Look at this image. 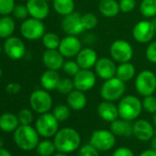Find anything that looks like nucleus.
Segmentation results:
<instances>
[{
  "label": "nucleus",
  "instance_id": "obj_31",
  "mask_svg": "<svg viewBox=\"0 0 156 156\" xmlns=\"http://www.w3.org/2000/svg\"><path fill=\"white\" fill-rule=\"evenodd\" d=\"M42 44L46 50H57L59 48L61 39L54 32H47L41 38Z\"/></svg>",
  "mask_w": 156,
  "mask_h": 156
},
{
  "label": "nucleus",
  "instance_id": "obj_40",
  "mask_svg": "<svg viewBox=\"0 0 156 156\" xmlns=\"http://www.w3.org/2000/svg\"><path fill=\"white\" fill-rule=\"evenodd\" d=\"M146 59L152 63H156V41H151L145 51Z\"/></svg>",
  "mask_w": 156,
  "mask_h": 156
},
{
  "label": "nucleus",
  "instance_id": "obj_18",
  "mask_svg": "<svg viewBox=\"0 0 156 156\" xmlns=\"http://www.w3.org/2000/svg\"><path fill=\"white\" fill-rule=\"evenodd\" d=\"M64 57L59 50H46L42 54V62L49 70L58 71L62 68Z\"/></svg>",
  "mask_w": 156,
  "mask_h": 156
},
{
  "label": "nucleus",
  "instance_id": "obj_9",
  "mask_svg": "<svg viewBox=\"0 0 156 156\" xmlns=\"http://www.w3.org/2000/svg\"><path fill=\"white\" fill-rule=\"evenodd\" d=\"M36 129L38 133L44 137L50 138L55 136L59 129V121L55 119L53 114L51 113H43L38 118L36 121Z\"/></svg>",
  "mask_w": 156,
  "mask_h": 156
},
{
  "label": "nucleus",
  "instance_id": "obj_14",
  "mask_svg": "<svg viewBox=\"0 0 156 156\" xmlns=\"http://www.w3.org/2000/svg\"><path fill=\"white\" fill-rule=\"evenodd\" d=\"M81 14L73 11V13L64 16L62 20V30L67 35L79 36L82 34L85 30L81 21Z\"/></svg>",
  "mask_w": 156,
  "mask_h": 156
},
{
  "label": "nucleus",
  "instance_id": "obj_47",
  "mask_svg": "<svg viewBox=\"0 0 156 156\" xmlns=\"http://www.w3.org/2000/svg\"><path fill=\"white\" fill-rule=\"evenodd\" d=\"M151 147L153 151H156V136L154 135L152 138H151Z\"/></svg>",
  "mask_w": 156,
  "mask_h": 156
},
{
  "label": "nucleus",
  "instance_id": "obj_35",
  "mask_svg": "<svg viewBox=\"0 0 156 156\" xmlns=\"http://www.w3.org/2000/svg\"><path fill=\"white\" fill-rule=\"evenodd\" d=\"M74 88V84L73 79L69 77H64V78H61V80L57 86L56 90L62 94V95H68L69 93H71Z\"/></svg>",
  "mask_w": 156,
  "mask_h": 156
},
{
  "label": "nucleus",
  "instance_id": "obj_19",
  "mask_svg": "<svg viewBox=\"0 0 156 156\" xmlns=\"http://www.w3.org/2000/svg\"><path fill=\"white\" fill-rule=\"evenodd\" d=\"M75 58V61L81 69H92L93 67H95L98 60L97 51L90 47L83 48Z\"/></svg>",
  "mask_w": 156,
  "mask_h": 156
},
{
  "label": "nucleus",
  "instance_id": "obj_2",
  "mask_svg": "<svg viewBox=\"0 0 156 156\" xmlns=\"http://www.w3.org/2000/svg\"><path fill=\"white\" fill-rule=\"evenodd\" d=\"M39 133L30 125H20L14 132V140L22 150L30 151L39 144Z\"/></svg>",
  "mask_w": 156,
  "mask_h": 156
},
{
  "label": "nucleus",
  "instance_id": "obj_52",
  "mask_svg": "<svg viewBox=\"0 0 156 156\" xmlns=\"http://www.w3.org/2000/svg\"><path fill=\"white\" fill-rule=\"evenodd\" d=\"M2 73H3V72H2V68L0 67V78H1V76H2Z\"/></svg>",
  "mask_w": 156,
  "mask_h": 156
},
{
  "label": "nucleus",
  "instance_id": "obj_45",
  "mask_svg": "<svg viewBox=\"0 0 156 156\" xmlns=\"http://www.w3.org/2000/svg\"><path fill=\"white\" fill-rule=\"evenodd\" d=\"M112 156H134V154L130 149L126 147H120L113 152Z\"/></svg>",
  "mask_w": 156,
  "mask_h": 156
},
{
  "label": "nucleus",
  "instance_id": "obj_1",
  "mask_svg": "<svg viewBox=\"0 0 156 156\" xmlns=\"http://www.w3.org/2000/svg\"><path fill=\"white\" fill-rule=\"evenodd\" d=\"M53 142L58 151L70 153L79 148L81 138L74 129L62 128L55 134Z\"/></svg>",
  "mask_w": 156,
  "mask_h": 156
},
{
  "label": "nucleus",
  "instance_id": "obj_15",
  "mask_svg": "<svg viewBox=\"0 0 156 156\" xmlns=\"http://www.w3.org/2000/svg\"><path fill=\"white\" fill-rule=\"evenodd\" d=\"M3 49L7 56L12 60H20L26 54L25 44L22 40L18 37L11 36L6 39Z\"/></svg>",
  "mask_w": 156,
  "mask_h": 156
},
{
  "label": "nucleus",
  "instance_id": "obj_26",
  "mask_svg": "<svg viewBox=\"0 0 156 156\" xmlns=\"http://www.w3.org/2000/svg\"><path fill=\"white\" fill-rule=\"evenodd\" d=\"M135 75H136V68L134 64H132L130 62H121L117 66L116 76L123 82L126 83L132 80Z\"/></svg>",
  "mask_w": 156,
  "mask_h": 156
},
{
  "label": "nucleus",
  "instance_id": "obj_11",
  "mask_svg": "<svg viewBox=\"0 0 156 156\" xmlns=\"http://www.w3.org/2000/svg\"><path fill=\"white\" fill-rule=\"evenodd\" d=\"M116 142L115 135L111 130L98 129L95 130L90 139V144H92L98 151H108L114 147Z\"/></svg>",
  "mask_w": 156,
  "mask_h": 156
},
{
  "label": "nucleus",
  "instance_id": "obj_20",
  "mask_svg": "<svg viewBox=\"0 0 156 156\" xmlns=\"http://www.w3.org/2000/svg\"><path fill=\"white\" fill-rule=\"evenodd\" d=\"M155 134L154 126L146 119H139L133 124V135L140 140H151Z\"/></svg>",
  "mask_w": 156,
  "mask_h": 156
},
{
  "label": "nucleus",
  "instance_id": "obj_16",
  "mask_svg": "<svg viewBox=\"0 0 156 156\" xmlns=\"http://www.w3.org/2000/svg\"><path fill=\"white\" fill-rule=\"evenodd\" d=\"M94 68H95L96 74L104 81L116 76L117 65L112 58H108V57L98 58Z\"/></svg>",
  "mask_w": 156,
  "mask_h": 156
},
{
  "label": "nucleus",
  "instance_id": "obj_5",
  "mask_svg": "<svg viewBox=\"0 0 156 156\" xmlns=\"http://www.w3.org/2000/svg\"><path fill=\"white\" fill-rule=\"evenodd\" d=\"M135 89L143 98L153 95L156 91V74L151 70L140 72L135 78Z\"/></svg>",
  "mask_w": 156,
  "mask_h": 156
},
{
  "label": "nucleus",
  "instance_id": "obj_27",
  "mask_svg": "<svg viewBox=\"0 0 156 156\" xmlns=\"http://www.w3.org/2000/svg\"><path fill=\"white\" fill-rule=\"evenodd\" d=\"M20 125L18 116L12 113H4L0 116V129L5 132L15 131Z\"/></svg>",
  "mask_w": 156,
  "mask_h": 156
},
{
  "label": "nucleus",
  "instance_id": "obj_33",
  "mask_svg": "<svg viewBox=\"0 0 156 156\" xmlns=\"http://www.w3.org/2000/svg\"><path fill=\"white\" fill-rule=\"evenodd\" d=\"M56 150L54 142L45 140L41 142H39L37 146V152L41 156H51L54 153Z\"/></svg>",
  "mask_w": 156,
  "mask_h": 156
},
{
  "label": "nucleus",
  "instance_id": "obj_49",
  "mask_svg": "<svg viewBox=\"0 0 156 156\" xmlns=\"http://www.w3.org/2000/svg\"><path fill=\"white\" fill-rule=\"evenodd\" d=\"M152 122H153V126H154V129H155V136H156V113L153 114V117H152Z\"/></svg>",
  "mask_w": 156,
  "mask_h": 156
},
{
  "label": "nucleus",
  "instance_id": "obj_44",
  "mask_svg": "<svg viewBox=\"0 0 156 156\" xmlns=\"http://www.w3.org/2000/svg\"><path fill=\"white\" fill-rule=\"evenodd\" d=\"M6 91L9 94L16 95V94H18V93H20L21 91V86L19 83H13V82L9 83L6 86Z\"/></svg>",
  "mask_w": 156,
  "mask_h": 156
},
{
  "label": "nucleus",
  "instance_id": "obj_38",
  "mask_svg": "<svg viewBox=\"0 0 156 156\" xmlns=\"http://www.w3.org/2000/svg\"><path fill=\"white\" fill-rule=\"evenodd\" d=\"M15 6V0H0V15H9L13 12Z\"/></svg>",
  "mask_w": 156,
  "mask_h": 156
},
{
  "label": "nucleus",
  "instance_id": "obj_36",
  "mask_svg": "<svg viewBox=\"0 0 156 156\" xmlns=\"http://www.w3.org/2000/svg\"><path fill=\"white\" fill-rule=\"evenodd\" d=\"M62 71L65 74H67L70 77H73L78 72L80 71V66L78 65L76 61H73V60H68L65 61L63 65H62Z\"/></svg>",
  "mask_w": 156,
  "mask_h": 156
},
{
  "label": "nucleus",
  "instance_id": "obj_6",
  "mask_svg": "<svg viewBox=\"0 0 156 156\" xmlns=\"http://www.w3.org/2000/svg\"><path fill=\"white\" fill-rule=\"evenodd\" d=\"M20 33L28 41H38L45 34V25L42 20L30 17L21 23Z\"/></svg>",
  "mask_w": 156,
  "mask_h": 156
},
{
  "label": "nucleus",
  "instance_id": "obj_24",
  "mask_svg": "<svg viewBox=\"0 0 156 156\" xmlns=\"http://www.w3.org/2000/svg\"><path fill=\"white\" fill-rule=\"evenodd\" d=\"M87 103V96L85 95V92L73 89L71 93L67 95V105L71 109H73L75 111H79L85 108Z\"/></svg>",
  "mask_w": 156,
  "mask_h": 156
},
{
  "label": "nucleus",
  "instance_id": "obj_41",
  "mask_svg": "<svg viewBox=\"0 0 156 156\" xmlns=\"http://www.w3.org/2000/svg\"><path fill=\"white\" fill-rule=\"evenodd\" d=\"M78 156H99L98 150L92 144H87L80 148Z\"/></svg>",
  "mask_w": 156,
  "mask_h": 156
},
{
  "label": "nucleus",
  "instance_id": "obj_51",
  "mask_svg": "<svg viewBox=\"0 0 156 156\" xmlns=\"http://www.w3.org/2000/svg\"><path fill=\"white\" fill-rule=\"evenodd\" d=\"M152 22H153V25H154V29H155V34H156V19H155V20H152Z\"/></svg>",
  "mask_w": 156,
  "mask_h": 156
},
{
  "label": "nucleus",
  "instance_id": "obj_7",
  "mask_svg": "<svg viewBox=\"0 0 156 156\" xmlns=\"http://www.w3.org/2000/svg\"><path fill=\"white\" fill-rule=\"evenodd\" d=\"M31 108L39 114L47 113L52 107V98L49 91L45 89L34 90L30 97Z\"/></svg>",
  "mask_w": 156,
  "mask_h": 156
},
{
  "label": "nucleus",
  "instance_id": "obj_50",
  "mask_svg": "<svg viewBox=\"0 0 156 156\" xmlns=\"http://www.w3.org/2000/svg\"><path fill=\"white\" fill-rule=\"evenodd\" d=\"M52 156H67L66 155V153H64V152H58V153H56V154H54V155H52Z\"/></svg>",
  "mask_w": 156,
  "mask_h": 156
},
{
  "label": "nucleus",
  "instance_id": "obj_53",
  "mask_svg": "<svg viewBox=\"0 0 156 156\" xmlns=\"http://www.w3.org/2000/svg\"><path fill=\"white\" fill-rule=\"evenodd\" d=\"M1 51H2V47H1V45H0V54H1Z\"/></svg>",
  "mask_w": 156,
  "mask_h": 156
},
{
  "label": "nucleus",
  "instance_id": "obj_37",
  "mask_svg": "<svg viewBox=\"0 0 156 156\" xmlns=\"http://www.w3.org/2000/svg\"><path fill=\"white\" fill-rule=\"evenodd\" d=\"M142 102V108L151 114L156 113V98L153 95L144 97Z\"/></svg>",
  "mask_w": 156,
  "mask_h": 156
},
{
  "label": "nucleus",
  "instance_id": "obj_43",
  "mask_svg": "<svg viewBox=\"0 0 156 156\" xmlns=\"http://www.w3.org/2000/svg\"><path fill=\"white\" fill-rule=\"evenodd\" d=\"M119 4L120 12L123 13H129L133 11L136 7L135 0H119Z\"/></svg>",
  "mask_w": 156,
  "mask_h": 156
},
{
  "label": "nucleus",
  "instance_id": "obj_8",
  "mask_svg": "<svg viewBox=\"0 0 156 156\" xmlns=\"http://www.w3.org/2000/svg\"><path fill=\"white\" fill-rule=\"evenodd\" d=\"M111 58L119 63L130 62L133 57V48L125 40H117L112 42L109 48Z\"/></svg>",
  "mask_w": 156,
  "mask_h": 156
},
{
  "label": "nucleus",
  "instance_id": "obj_30",
  "mask_svg": "<svg viewBox=\"0 0 156 156\" xmlns=\"http://www.w3.org/2000/svg\"><path fill=\"white\" fill-rule=\"evenodd\" d=\"M140 12L148 20L156 17V0H142L140 6Z\"/></svg>",
  "mask_w": 156,
  "mask_h": 156
},
{
  "label": "nucleus",
  "instance_id": "obj_55",
  "mask_svg": "<svg viewBox=\"0 0 156 156\" xmlns=\"http://www.w3.org/2000/svg\"><path fill=\"white\" fill-rule=\"evenodd\" d=\"M24 1H29V0H24Z\"/></svg>",
  "mask_w": 156,
  "mask_h": 156
},
{
  "label": "nucleus",
  "instance_id": "obj_4",
  "mask_svg": "<svg viewBox=\"0 0 156 156\" xmlns=\"http://www.w3.org/2000/svg\"><path fill=\"white\" fill-rule=\"evenodd\" d=\"M126 92V83L117 76L105 80L100 88V96L104 100L117 101L124 97Z\"/></svg>",
  "mask_w": 156,
  "mask_h": 156
},
{
  "label": "nucleus",
  "instance_id": "obj_12",
  "mask_svg": "<svg viewBox=\"0 0 156 156\" xmlns=\"http://www.w3.org/2000/svg\"><path fill=\"white\" fill-rule=\"evenodd\" d=\"M74 88L83 92L91 90L97 82V74L91 69H80L73 77Z\"/></svg>",
  "mask_w": 156,
  "mask_h": 156
},
{
  "label": "nucleus",
  "instance_id": "obj_13",
  "mask_svg": "<svg viewBox=\"0 0 156 156\" xmlns=\"http://www.w3.org/2000/svg\"><path fill=\"white\" fill-rule=\"evenodd\" d=\"M82 49V41L78 38V36L73 35H67L62 38L58 48L62 56L68 59L76 57V55L79 53Z\"/></svg>",
  "mask_w": 156,
  "mask_h": 156
},
{
  "label": "nucleus",
  "instance_id": "obj_3",
  "mask_svg": "<svg viewBox=\"0 0 156 156\" xmlns=\"http://www.w3.org/2000/svg\"><path fill=\"white\" fill-rule=\"evenodd\" d=\"M118 108L119 118L129 121H132L139 118L143 109L142 102L140 100L139 98L132 95L123 97L119 100Z\"/></svg>",
  "mask_w": 156,
  "mask_h": 156
},
{
  "label": "nucleus",
  "instance_id": "obj_23",
  "mask_svg": "<svg viewBox=\"0 0 156 156\" xmlns=\"http://www.w3.org/2000/svg\"><path fill=\"white\" fill-rule=\"evenodd\" d=\"M60 80H61V77L57 71L47 69L41 74L40 82L43 89L47 91H53V90H56Z\"/></svg>",
  "mask_w": 156,
  "mask_h": 156
},
{
  "label": "nucleus",
  "instance_id": "obj_48",
  "mask_svg": "<svg viewBox=\"0 0 156 156\" xmlns=\"http://www.w3.org/2000/svg\"><path fill=\"white\" fill-rule=\"evenodd\" d=\"M0 156H12L10 152L5 149H0Z\"/></svg>",
  "mask_w": 156,
  "mask_h": 156
},
{
  "label": "nucleus",
  "instance_id": "obj_29",
  "mask_svg": "<svg viewBox=\"0 0 156 156\" xmlns=\"http://www.w3.org/2000/svg\"><path fill=\"white\" fill-rule=\"evenodd\" d=\"M16 29L14 20L8 16L0 18V39H8L12 36Z\"/></svg>",
  "mask_w": 156,
  "mask_h": 156
},
{
  "label": "nucleus",
  "instance_id": "obj_34",
  "mask_svg": "<svg viewBox=\"0 0 156 156\" xmlns=\"http://www.w3.org/2000/svg\"><path fill=\"white\" fill-rule=\"evenodd\" d=\"M52 114L53 116L55 117V119L59 121V122H62V121H65L66 119H69L70 117V108L68 105H64V104H60L58 106H56L54 108H53V111H52Z\"/></svg>",
  "mask_w": 156,
  "mask_h": 156
},
{
  "label": "nucleus",
  "instance_id": "obj_21",
  "mask_svg": "<svg viewBox=\"0 0 156 156\" xmlns=\"http://www.w3.org/2000/svg\"><path fill=\"white\" fill-rule=\"evenodd\" d=\"M98 114L103 120L110 123L119 117L118 107L112 101L108 100H104L99 103L98 106Z\"/></svg>",
  "mask_w": 156,
  "mask_h": 156
},
{
  "label": "nucleus",
  "instance_id": "obj_39",
  "mask_svg": "<svg viewBox=\"0 0 156 156\" xmlns=\"http://www.w3.org/2000/svg\"><path fill=\"white\" fill-rule=\"evenodd\" d=\"M18 118H19V120H20V124H22V125H30L33 120V114L30 109L23 108L19 112Z\"/></svg>",
  "mask_w": 156,
  "mask_h": 156
},
{
  "label": "nucleus",
  "instance_id": "obj_17",
  "mask_svg": "<svg viewBox=\"0 0 156 156\" xmlns=\"http://www.w3.org/2000/svg\"><path fill=\"white\" fill-rule=\"evenodd\" d=\"M26 6L31 18L43 20L49 16L50 7L45 0H29Z\"/></svg>",
  "mask_w": 156,
  "mask_h": 156
},
{
  "label": "nucleus",
  "instance_id": "obj_25",
  "mask_svg": "<svg viewBox=\"0 0 156 156\" xmlns=\"http://www.w3.org/2000/svg\"><path fill=\"white\" fill-rule=\"evenodd\" d=\"M98 10L103 17L108 19L115 18L120 12L119 4L117 0H100Z\"/></svg>",
  "mask_w": 156,
  "mask_h": 156
},
{
  "label": "nucleus",
  "instance_id": "obj_54",
  "mask_svg": "<svg viewBox=\"0 0 156 156\" xmlns=\"http://www.w3.org/2000/svg\"><path fill=\"white\" fill-rule=\"evenodd\" d=\"M45 1H47V2H50V1H52V0H45Z\"/></svg>",
  "mask_w": 156,
  "mask_h": 156
},
{
  "label": "nucleus",
  "instance_id": "obj_46",
  "mask_svg": "<svg viewBox=\"0 0 156 156\" xmlns=\"http://www.w3.org/2000/svg\"><path fill=\"white\" fill-rule=\"evenodd\" d=\"M140 156H156V151H153L152 149L145 150L140 154Z\"/></svg>",
  "mask_w": 156,
  "mask_h": 156
},
{
  "label": "nucleus",
  "instance_id": "obj_22",
  "mask_svg": "<svg viewBox=\"0 0 156 156\" xmlns=\"http://www.w3.org/2000/svg\"><path fill=\"white\" fill-rule=\"evenodd\" d=\"M110 130L115 136L130 137L133 134V124L129 120L124 119H117L111 122Z\"/></svg>",
  "mask_w": 156,
  "mask_h": 156
},
{
  "label": "nucleus",
  "instance_id": "obj_10",
  "mask_svg": "<svg viewBox=\"0 0 156 156\" xmlns=\"http://www.w3.org/2000/svg\"><path fill=\"white\" fill-rule=\"evenodd\" d=\"M155 35L153 22L148 19L138 21L132 29V36L139 43H150Z\"/></svg>",
  "mask_w": 156,
  "mask_h": 156
},
{
  "label": "nucleus",
  "instance_id": "obj_32",
  "mask_svg": "<svg viewBox=\"0 0 156 156\" xmlns=\"http://www.w3.org/2000/svg\"><path fill=\"white\" fill-rule=\"evenodd\" d=\"M81 21H82V25H83L85 31L94 30L98 24V19L97 15L91 12L83 14L81 16Z\"/></svg>",
  "mask_w": 156,
  "mask_h": 156
},
{
  "label": "nucleus",
  "instance_id": "obj_28",
  "mask_svg": "<svg viewBox=\"0 0 156 156\" xmlns=\"http://www.w3.org/2000/svg\"><path fill=\"white\" fill-rule=\"evenodd\" d=\"M54 11L61 16H67L74 11V0H52Z\"/></svg>",
  "mask_w": 156,
  "mask_h": 156
},
{
  "label": "nucleus",
  "instance_id": "obj_42",
  "mask_svg": "<svg viewBox=\"0 0 156 156\" xmlns=\"http://www.w3.org/2000/svg\"><path fill=\"white\" fill-rule=\"evenodd\" d=\"M12 13L18 20H26L28 16H30L27 6L25 5H16Z\"/></svg>",
  "mask_w": 156,
  "mask_h": 156
}]
</instances>
